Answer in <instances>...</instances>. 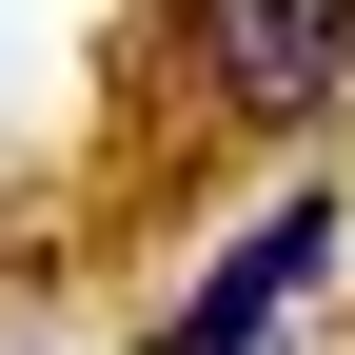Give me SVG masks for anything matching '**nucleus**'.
I'll use <instances>...</instances> for the list:
<instances>
[{"label": "nucleus", "mask_w": 355, "mask_h": 355, "mask_svg": "<svg viewBox=\"0 0 355 355\" xmlns=\"http://www.w3.org/2000/svg\"><path fill=\"white\" fill-rule=\"evenodd\" d=\"M198 60L237 119H336L355 79V0H198Z\"/></svg>", "instance_id": "f257e3e1"}, {"label": "nucleus", "mask_w": 355, "mask_h": 355, "mask_svg": "<svg viewBox=\"0 0 355 355\" xmlns=\"http://www.w3.org/2000/svg\"><path fill=\"white\" fill-rule=\"evenodd\" d=\"M316 277H336V198H277V217H257V237H237V257H217V277L158 316V355H257Z\"/></svg>", "instance_id": "f03ea898"}]
</instances>
